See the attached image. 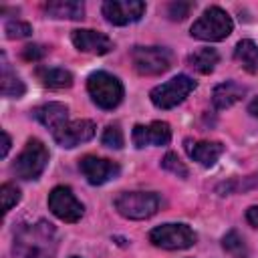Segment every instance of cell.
<instances>
[{
  "instance_id": "44dd1931",
  "label": "cell",
  "mask_w": 258,
  "mask_h": 258,
  "mask_svg": "<svg viewBox=\"0 0 258 258\" xmlns=\"http://www.w3.org/2000/svg\"><path fill=\"white\" fill-rule=\"evenodd\" d=\"M218 60H220V56L214 48H200V50H194L187 56V64L191 69H196L198 73H202V75H210L216 69Z\"/></svg>"
},
{
  "instance_id": "d4e9b609",
  "label": "cell",
  "mask_w": 258,
  "mask_h": 258,
  "mask_svg": "<svg viewBox=\"0 0 258 258\" xmlns=\"http://www.w3.org/2000/svg\"><path fill=\"white\" fill-rule=\"evenodd\" d=\"M0 198H2V212H10L12 206H16L20 202V189L12 183H4L0 187Z\"/></svg>"
},
{
  "instance_id": "484cf974",
  "label": "cell",
  "mask_w": 258,
  "mask_h": 258,
  "mask_svg": "<svg viewBox=\"0 0 258 258\" xmlns=\"http://www.w3.org/2000/svg\"><path fill=\"white\" fill-rule=\"evenodd\" d=\"M4 32L8 38H26L32 34V26L22 20H8L4 26Z\"/></svg>"
},
{
  "instance_id": "5bb4252c",
  "label": "cell",
  "mask_w": 258,
  "mask_h": 258,
  "mask_svg": "<svg viewBox=\"0 0 258 258\" xmlns=\"http://www.w3.org/2000/svg\"><path fill=\"white\" fill-rule=\"evenodd\" d=\"M171 139V129L165 121H153L149 125L133 127V143L135 147L145 145H167Z\"/></svg>"
},
{
  "instance_id": "d6986e66",
  "label": "cell",
  "mask_w": 258,
  "mask_h": 258,
  "mask_svg": "<svg viewBox=\"0 0 258 258\" xmlns=\"http://www.w3.org/2000/svg\"><path fill=\"white\" fill-rule=\"evenodd\" d=\"M36 75L40 83L48 89H69L73 85V75L60 67H40Z\"/></svg>"
},
{
  "instance_id": "1f68e13d",
  "label": "cell",
  "mask_w": 258,
  "mask_h": 258,
  "mask_svg": "<svg viewBox=\"0 0 258 258\" xmlns=\"http://www.w3.org/2000/svg\"><path fill=\"white\" fill-rule=\"evenodd\" d=\"M248 111H250V115H254V117H258V97L248 105Z\"/></svg>"
},
{
  "instance_id": "ffe728a7",
  "label": "cell",
  "mask_w": 258,
  "mask_h": 258,
  "mask_svg": "<svg viewBox=\"0 0 258 258\" xmlns=\"http://www.w3.org/2000/svg\"><path fill=\"white\" fill-rule=\"evenodd\" d=\"M234 58L240 62V67L252 75L258 73V46L254 40L244 38L234 48Z\"/></svg>"
},
{
  "instance_id": "7402d4cb",
  "label": "cell",
  "mask_w": 258,
  "mask_h": 258,
  "mask_svg": "<svg viewBox=\"0 0 258 258\" xmlns=\"http://www.w3.org/2000/svg\"><path fill=\"white\" fill-rule=\"evenodd\" d=\"M2 95L4 97H16V99L24 95V83L10 69L6 54H2Z\"/></svg>"
},
{
  "instance_id": "cb8c5ba5",
  "label": "cell",
  "mask_w": 258,
  "mask_h": 258,
  "mask_svg": "<svg viewBox=\"0 0 258 258\" xmlns=\"http://www.w3.org/2000/svg\"><path fill=\"white\" fill-rule=\"evenodd\" d=\"M103 145L111 147V149H121L123 147V131L117 123L113 125H107V129L103 131V137H101Z\"/></svg>"
},
{
  "instance_id": "4316f807",
  "label": "cell",
  "mask_w": 258,
  "mask_h": 258,
  "mask_svg": "<svg viewBox=\"0 0 258 258\" xmlns=\"http://www.w3.org/2000/svg\"><path fill=\"white\" fill-rule=\"evenodd\" d=\"M161 167L163 169H167V171H171L173 175H177V177H187V167L181 163V159L175 155V153H165V157L161 159Z\"/></svg>"
},
{
  "instance_id": "d6a6232c",
  "label": "cell",
  "mask_w": 258,
  "mask_h": 258,
  "mask_svg": "<svg viewBox=\"0 0 258 258\" xmlns=\"http://www.w3.org/2000/svg\"><path fill=\"white\" fill-rule=\"evenodd\" d=\"M71 258H77V256H71Z\"/></svg>"
},
{
  "instance_id": "f1b7e54d",
  "label": "cell",
  "mask_w": 258,
  "mask_h": 258,
  "mask_svg": "<svg viewBox=\"0 0 258 258\" xmlns=\"http://www.w3.org/2000/svg\"><path fill=\"white\" fill-rule=\"evenodd\" d=\"M44 54H46V48L40 46V44H28V46L22 48V56L26 60H40Z\"/></svg>"
},
{
  "instance_id": "7a4b0ae2",
  "label": "cell",
  "mask_w": 258,
  "mask_h": 258,
  "mask_svg": "<svg viewBox=\"0 0 258 258\" xmlns=\"http://www.w3.org/2000/svg\"><path fill=\"white\" fill-rule=\"evenodd\" d=\"M234 28L232 18L228 16L226 10H222L220 6H210L204 10V14L191 24L189 34L194 38L200 40H208V42H218L224 40L226 36H230Z\"/></svg>"
},
{
  "instance_id": "7c38bea8",
  "label": "cell",
  "mask_w": 258,
  "mask_h": 258,
  "mask_svg": "<svg viewBox=\"0 0 258 258\" xmlns=\"http://www.w3.org/2000/svg\"><path fill=\"white\" fill-rule=\"evenodd\" d=\"M95 135V123L89 119H77V121H69L64 127H60L56 133H52L54 141L60 147L73 149L85 141H89Z\"/></svg>"
},
{
  "instance_id": "30bf717a",
  "label": "cell",
  "mask_w": 258,
  "mask_h": 258,
  "mask_svg": "<svg viewBox=\"0 0 258 258\" xmlns=\"http://www.w3.org/2000/svg\"><path fill=\"white\" fill-rule=\"evenodd\" d=\"M145 14V2L141 0H109L103 4V16L115 26L137 22Z\"/></svg>"
},
{
  "instance_id": "ac0fdd59",
  "label": "cell",
  "mask_w": 258,
  "mask_h": 258,
  "mask_svg": "<svg viewBox=\"0 0 258 258\" xmlns=\"http://www.w3.org/2000/svg\"><path fill=\"white\" fill-rule=\"evenodd\" d=\"M44 12L50 18H67V20H81L85 16V6L79 0H50L44 6Z\"/></svg>"
},
{
  "instance_id": "6da1fadb",
  "label": "cell",
  "mask_w": 258,
  "mask_h": 258,
  "mask_svg": "<svg viewBox=\"0 0 258 258\" xmlns=\"http://www.w3.org/2000/svg\"><path fill=\"white\" fill-rule=\"evenodd\" d=\"M56 252V232L52 224L38 222L22 228L14 238L16 258H52Z\"/></svg>"
},
{
  "instance_id": "8fae6325",
  "label": "cell",
  "mask_w": 258,
  "mask_h": 258,
  "mask_svg": "<svg viewBox=\"0 0 258 258\" xmlns=\"http://www.w3.org/2000/svg\"><path fill=\"white\" fill-rule=\"evenodd\" d=\"M79 167L91 185H103L109 179H115L119 175V165L115 161L103 159L97 155H85L79 161Z\"/></svg>"
},
{
  "instance_id": "52a82bcc",
  "label": "cell",
  "mask_w": 258,
  "mask_h": 258,
  "mask_svg": "<svg viewBox=\"0 0 258 258\" xmlns=\"http://www.w3.org/2000/svg\"><path fill=\"white\" fill-rule=\"evenodd\" d=\"M131 60L139 75L153 77L171 69L173 54L165 46H135L131 50Z\"/></svg>"
},
{
  "instance_id": "f546056e",
  "label": "cell",
  "mask_w": 258,
  "mask_h": 258,
  "mask_svg": "<svg viewBox=\"0 0 258 258\" xmlns=\"http://www.w3.org/2000/svg\"><path fill=\"white\" fill-rule=\"evenodd\" d=\"M246 220H248L250 226L258 228V206H250V208L246 210Z\"/></svg>"
},
{
  "instance_id": "2e32d148",
  "label": "cell",
  "mask_w": 258,
  "mask_h": 258,
  "mask_svg": "<svg viewBox=\"0 0 258 258\" xmlns=\"http://www.w3.org/2000/svg\"><path fill=\"white\" fill-rule=\"evenodd\" d=\"M185 151L200 165L212 167L218 161V157L224 153V145L220 141H196V143H191L189 139H185Z\"/></svg>"
},
{
  "instance_id": "8992f818",
  "label": "cell",
  "mask_w": 258,
  "mask_h": 258,
  "mask_svg": "<svg viewBox=\"0 0 258 258\" xmlns=\"http://www.w3.org/2000/svg\"><path fill=\"white\" fill-rule=\"evenodd\" d=\"M194 89H196V81L194 79H189L187 75H177V77L153 87L149 97H151V103L157 109H173L179 103H183L185 97Z\"/></svg>"
},
{
  "instance_id": "603a6c76",
  "label": "cell",
  "mask_w": 258,
  "mask_h": 258,
  "mask_svg": "<svg viewBox=\"0 0 258 258\" xmlns=\"http://www.w3.org/2000/svg\"><path fill=\"white\" fill-rule=\"evenodd\" d=\"M222 246H224V250H226L232 258H248V246H246L244 238H242L236 230H230V232L222 238Z\"/></svg>"
},
{
  "instance_id": "5b68a950",
  "label": "cell",
  "mask_w": 258,
  "mask_h": 258,
  "mask_svg": "<svg viewBox=\"0 0 258 258\" xmlns=\"http://www.w3.org/2000/svg\"><path fill=\"white\" fill-rule=\"evenodd\" d=\"M48 163V149L40 139H28L20 155L12 163V171L20 179H36Z\"/></svg>"
},
{
  "instance_id": "ba28073f",
  "label": "cell",
  "mask_w": 258,
  "mask_h": 258,
  "mask_svg": "<svg viewBox=\"0 0 258 258\" xmlns=\"http://www.w3.org/2000/svg\"><path fill=\"white\" fill-rule=\"evenodd\" d=\"M149 240L163 250H185L196 244V234L185 224H161L149 232Z\"/></svg>"
},
{
  "instance_id": "4fadbf2b",
  "label": "cell",
  "mask_w": 258,
  "mask_h": 258,
  "mask_svg": "<svg viewBox=\"0 0 258 258\" xmlns=\"http://www.w3.org/2000/svg\"><path fill=\"white\" fill-rule=\"evenodd\" d=\"M71 40H73L77 50L89 52V54H107L113 48V42L107 34L97 32V30H89V28L73 30Z\"/></svg>"
},
{
  "instance_id": "e0dca14e",
  "label": "cell",
  "mask_w": 258,
  "mask_h": 258,
  "mask_svg": "<svg viewBox=\"0 0 258 258\" xmlns=\"http://www.w3.org/2000/svg\"><path fill=\"white\" fill-rule=\"evenodd\" d=\"M244 95H246V89L240 83H236V81H224V83H220L214 89L212 101H214V107L216 109H228L234 103L242 101Z\"/></svg>"
},
{
  "instance_id": "83f0119b",
  "label": "cell",
  "mask_w": 258,
  "mask_h": 258,
  "mask_svg": "<svg viewBox=\"0 0 258 258\" xmlns=\"http://www.w3.org/2000/svg\"><path fill=\"white\" fill-rule=\"evenodd\" d=\"M191 8H194L191 2H173V4L167 6V16L171 20H183L189 14Z\"/></svg>"
},
{
  "instance_id": "277c9868",
  "label": "cell",
  "mask_w": 258,
  "mask_h": 258,
  "mask_svg": "<svg viewBox=\"0 0 258 258\" xmlns=\"http://www.w3.org/2000/svg\"><path fill=\"white\" fill-rule=\"evenodd\" d=\"M87 91L93 103L101 109H115L123 99L121 81L105 71H97L87 79Z\"/></svg>"
},
{
  "instance_id": "9a60e30c",
  "label": "cell",
  "mask_w": 258,
  "mask_h": 258,
  "mask_svg": "<svg viewBox=\"0 0 258 258\" xmlns=\"http://www.w3.org/2000/svg\"><path fill=\"white\" fill-rule=\"evenodd\" d=\"M32 117L40 121L46 129L56 133L60 127L69 123V107L62 103H44L32 111Z\"/></svg>"
},
{
  "instance_id": "3957f363",
  "label": "cell",
  "mask_w": 258,
  "mask_h": 258,
  "mask_svg": "<svg viewBox=\"0 0 258 258\" xmlns=\"http://www.w3.org/2000/svg\"><path fill=\"white\" fill-rule=\"evenodd\" d=\"M161 198L155 191H123L115 198V210L129 220L151 218L159 210Z\"/></svg>"
},
{
  "instance_id": "4dcf8cb0",
  "label": "cell",
  "mask_w": 258,
  "mask_h": 258,
  "mask_svg": "<svg viewBox=\"0 0 258 258\" xmlns=\"http://www.w3.org/2000/svg\"><path fill=\"white\" fill-rule=\"evenodd\" d=\"M8 149H10V137H8V133L6 131H2V157H6L8 155Z\"/></svg>"
},
{
  "instance_id": "9c48e42d",
  "label": "cell",
  "mask_w": 258,
  "mask_h": 258,
  "mask_svg": "<svg viewBox=\"0 0 258 258\" xmlns=\"http://www.w3.org/2000/svg\"><path fill=\"white\" fill-rule=\"evenodd\" d=\"M48 210L62 222H79L85 214L83 204L75 198L73 189L67 185H56L48 194Z\"/></svg>"
}]
</instances>
